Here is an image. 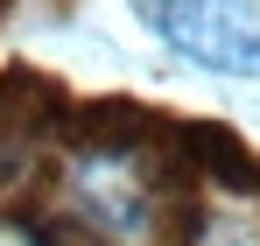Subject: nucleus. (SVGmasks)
<instances>
[{"label":"nucleus","instance_id":"f257e3e1","mask_svg":"<svg viewBox=\"0 0 260 246\" xmlns=\"http://www.w3.org/2000/svg\"><path fill=\"white\" fill-rule=\"evenodd\" d=\"M71 211L106 246H148L162 225V183L148 176L141 148H91L71 162Z\"/></svg>","mask_w":260,"mask_h":246},{"label":"nucleus","instance_id":"f03ea898","mask_svg":"<svg viewBox=\"0 0 260 246\" xmlns=\"http://www.w3.org/2000/svg\"><path fill=\"white\" fill-rule=\"evenodd\" d=\"M169 49L225 78H260V7L253 0H148Z\"/></svg>","mask_w":260,"mask_h":246}]
</instances>
